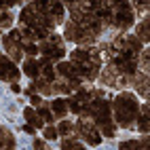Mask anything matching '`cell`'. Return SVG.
<instances>
[{
    "label": "cell",
    "mask_w": 150,
    "mask_h": 150,
    "mask_svg": "<svg viewBox=\"0 0 150 150\" xmlns=\"http://www.w3.org/2000/svg\"><path fill=\"white\" fill-rule=\"evenodd\" d=\"M70 62H72L74 70L83 81H93L99 74V70H102V49L93 47V45L81 47L76 51H72Z\"/></svg>",
    "instance_id": "3957f363"
},
{
    "label": "cell",
    "mask_w": 150,
    "mask_h": 150,
    "mask_svg": "<svg viewBox=\"0 0 150 150\" xmlns=\"http://www.w3.org/2000/svg\"><path fill=\"white\" fill-rule=\"evenodd\" d=\"M112 108H114V121L118 127H133L135 125V118L139 114V104L133 93H118L112 102Z\"/></svg>",
    "instance_id": "5b68a950"
},
{
    "label": "cell",
    "mask_w": 150,
    "mask_h": 150,
    "mask_svg": "<svg viewBox=\"0 0 150 150\" xmlns=\"http://www.w3.org/2000/svg\"><path fill=\"white\" fill-rule=\"evenodd\" d=\"M13 25V15L6 11H0V30H6Z\"/></svg>",
    "instance_id": "d4e9b609"
},
{
    "label": "cell",
    "mask_w": 150,
    "mask_h": 150,
    "mask_svg": "<svg viewBox=\"0 0 150 150\" xmlns=\"http://www.w3.org/2000/svg\"><path fill=\"white\" fill-rule=\"evenodd\" d=\"M72 131H74V125H72V123H68V121H62V123H59V127H57V133H59V135L76 137V135H72Z\"/></svg>",
    "instance_id": "44dd1931"
},
{
    "label": "cell",
    "mask_w": 150,
    "mask_h": 150,
    "mask_svg": "<svg viewBox=\"0 0 150 150\" xmlns=\"http://www.w3.org/2000/svg\"><path fill=\"white\" fill-rule=\"evenodd\" d=\"M38 116H40L45 123H53V118H55L53 110L49 108V106H40V108H38Z\"/></svg>",
    "instance_id": "603a6c76"
},
{
    "label": "cell",
    "mask_w": 150,
    "mask_h": 150,
    "mask_svg": "<svg viewBox=\"0 0 150 150\" xmlns=\"http://www.w3.org/2000/svg\"><path fill=\"white\" fill-rule=\"evenodd\" d=\"M13 146H15L13 135L8 133L4 127H0V148H13Z\"/></svg>",
    "instance_id": "d6986e66"
},
{
    "label": "cell",
    "mask_w": 150,
    "mask_h": 150,
    "mask_svg": "<svg viewBox=\"0 0 150 150\" xmlns=\"http://www.w3.org/2000/svg\"><path fill=\"white\" fill-rule=\"evenodd\" d=\"M74 129H76V137H83L89 146H99V144H102V131L97 129V125L89 116L78 118Z\"/></svg>",
    "instance_id": "52a82bcc"
},
{
    "label": "cell",
    "mask_w": 150,
    "mask_h": 150,
    "mask_svg": "<svg viewBox=\"0 0 150 150\" xmlns=\"http://www.w3.org/2000/svg\"><path fill=\"white\" fill-rule=\"evenodd\" d=\"M11 91H13V93H21V87H19V83H17V81H13V85H11Z\"/></svg>",
    "instance_id": "f1b7e54d"
},
{
    "label": "cell",
    "mask_w": 150,
    "mask_h": 150,
    "mask_svg": "<svg viewBox=\"0 0 150 150\" xmlns=\"http://www.w3.org/2000/svg\"><path fill=\"white\" fill-rule=\"evenodd\" d=\"M21 0H0V8H8V6H15L19 4Z\"/></svg>",
    "instance_id": "4316f807"
},
{
    "label": "cell",
    "mask_w": 150,
    "mask_h": 150,
    "mask_svg": "<svg viewBox=\"0 0 150 150\" xmlns=\"http://www.w3.org/2000/svg\"><path fill=\"white\" fill-rule=\"evenodd\" d=\"M87 116L97 125L104 127L108 123H112V112H110V102H106V93L102 89H93L91 91V102L87 108Z\"/></svg>",
    "instance_id": "8992f818"
},
{
    "label": "cell",
    "mask_w": 150,
    "mask_h": 150,
    "mask_svg": "<svg viewBox=\"0 0 150 150\" xmlns=\"http://www.w3.org/2000/svg\"><path fill=\"white\" fill-rule=\"evenodd\" d=\"M64 15L62 0H34L19 15V30L32 40H42L64 21Z\"/></svg>",
    "instance_id": "6da1fadb"
},
{
    "label": "cell",
    "mask_w": 150,
    "mask_h": 150,
    "mask_svg": "<svg viewBox=\"0 0 150 150\" xmlns=\"http://www.w3.org/2000/svg\"><path fill=\"white\" fill-rule=\"evenodd\" d=\"M135 127L142 131L144 135L148 133V104H144V106H139V114H137V118H135Z\"/></svg>",
    "instance_id": "5bb4252c"
},
{
    "label": "cell",
    "mask_w": 150,
    "mask_h": 150,
    "mask_svg": "<svg viewBox=\"0 0 150 150\" xmlns=\"http://www.w3.org/2000/svg\"><path fill=\"white\" fill-rule=\"evenodd\" d=\"M66 102H68V110H70V112H74L78 116H87V108H89V102H91V91L78 87V91L72 97H68Z\"/></svg>",
    "instance_id": "30bf717a"
},
{
    "label": "cell",
    "mask_w": 150,
    "mask_h": 150,
    "mask_svg": "<svg viewBox=\"0 0 150 150\" xmlns=\"http://www.w3.org/2000/svg\"><path fill=\"white\" fill-rule=\"evenodd\" d=\"M135 36L139 38V42H142V45H148V17H144V21L137 25Z\"/></svg>",
    "instance_id": "ac0fdd59"
},
{
    "label": "cell",
    "mask_w": 150,
    "mask_h": 150,
    "mask_svg": "<svg viewBox=\"0 0 150 150\" xmlns=\"http://www.w3.org/2000/svg\"><path fill=\"white\" fill-rule=\"evenodd\" d=\"M2 45H4V51L8 53V57H11L13 62H19V59L23 57L21 47H19V42L15 40L11 34H4V36H2Z\"/></svg>",
    "instance_id": "4fadbf2b"
},
{
    "label": "cell",
    "mask_w": 150,
    "mask_h": 150,
    "mask_svg": "<svg viewBox=\"0 0 150 150\" xmlns=\"http://www.w3.org/2000/svg\"><path fill=\"white\" fill-rule=\"evenodd\" d=\"M106 4V19L108 25L114 30H127L135 21V13L129 0H104Z\"/></svg>",
    "instance_id": "277c9868"
},
{
    "label": "cell",
    "mask_w": 150,
    "mask_h": 150,
    "mask_svg": "<svg viewBox=\"0 0 150 150\" xmlns=\"http://www.w3.org/2000/svg\"><path fill=\"white\" fill-rule=\"evenodd\" d=\"M23 116L28 118V123H30V125H34L36 129H42L45 121H42L40 116H38V112H34L32 108H25V110H23Z\"/></svg>",
    "instance_id": "e0dca14e"
},
{
    "label": "cell",
    "mask_w": 150,
    "mask_h": 150,
    "mask_svg": "<svg viewBox=\"0 0 150 150\" xmlns=\"http://www.w3.org/2000/svg\"><path fill=\"white\" fill-rule=\"evenodd\" d=\"M57 74L59 76H64L66 81H68V85L72 87V89H78L83 85V78L78 76V72L74 70V66H72V62H62L57 66Z\"/></svg>",
    "instance_id": "8fae6325"
},
{
    "label": "cell",
    "mask_w": 150,
    "mask_h": 150,
    "mask_svg": "<svg viewBox=\"0 0 150 150\" xmlns=\"http://www.w3.org/2000/svg\"><path fill=\"white\" fill-rule=\"evenodd\" d=\"M64 2H66V4L70 6V4H74V2H76V0H64Z\"/></svg>",
    "instance_id": "1f68e13d"
},
{
    "label": "cell",
    "mask_w": 150,
    "mask_h": 150,
    "mask_svg": "<svg viewBox=\"0 0 150 150\" xmlns=\"http://www.w3.org/2000/svg\"><path fill=\"white\" fill-rule=\"evenodd\" d=\"M0 81H19V70L15 66L13 59L4 57L2 53H0Z\"/></svg>",
    "instance_id": "7c38bea8"
},
{
    "label": "cell",
    "mask_w": 150,
    "mask_h": 150,
    "mask_svg": "<svg viewBox=\"0 0 150 150\" xmlns=\"http://www.w3.org/2000/svg\"><path fill=\"white\" fill-rule=\"evenodd\" d=\"M144 45L139 42L135 34H118L112 42H108L102 49V55L106 57V68H110L118 76L131 78L137 72V57Z\"/></svg>",
    "instance_id": "7a4b0ae2"
},
{
    "label": "cell",
    "mask_w": 150,
    "mask_h": 150,
    "mask_svg": "<svg viewBox=\"0 0 150 150\" xmlns=\"http://www.w3.org/2000/svg\"><path fill=\"white\" fill-rule=\"evenodd\" d=\"M38 51H40L45 57H49V59H62V57L66 55L64 38L51 32L49 36H45L42 40H40V45H38Z\"/></svg>",
    "instance_id": "ba28073f"
},
{
    "label": "cell",
    "mask_w": 150,
    "mask_h": 150,
    "mask_svg": "<svg viewBox=\"0 0 150 150\" xmlns=\"http://www.w3.org/2000/svg\"><path fill=\"white\" fill-rule=\"evenodd\" d=\"M57 135H59V133H57L55 127H47V129H45V137H47V139H55Z\"/></svg>",
    "instance_id": "484cf974"
},
{
    "label": "cell",
    "mask_w": 150,
    "mask_h": 150,
    "mask_svg": "<svg viewBox=\"0 0 150 150\" xmlns=\"http://www.w3.org/2000/svg\"><path fill=\"white\" fill-rule=\"evenodd\" d=\"M62 148H64V150H83L85 144L76 142V139H72V137H66L64 142H62Z\"/></svg>",
    "instance_id": "cb8c5ba5"
},
{
    "label": "cell",
    "mask_w": 150,
    "mask_h": 150,
    "mask_svg": "<svg viewBox=\"0 0 150 150\" xmlns=\"http://www.w3.org/2000/svg\"><path fill=\"white\" fill-rule=\"evenodd\" d=\"M34 148H45V142L42 139H34Z\"/></svg>",
    "instance_id": "4dcf8cb0"
},
{
    "label": "cell",
    "mask_w": 150,
    "mask_h": 150,
    "mask_svg": "<svg viewBox=\"0 0 150 150\" xmlns=\"http://www.w3.org/2000/svg\"><path fill=\"white\" fill-rule=\"evenodd\" d=\"M23 131H25V133H32V135H34V133H36V127H34V125H30V123H28V125L23 127Z\"/></svg>",
    "instance_id": "83f0119b"
},
{
    "label": "cell",
    "mask_w": 150,
    "mask_h": 150,
    "mask_svg": "<svg viewBox=\"0 0 150 150\" xmlns=\"http://www.w3.org/2000/svg\"><path fill=\"white\" fill-rule=\"evenodd\" d=\"M64 36H66V40L70 42H76V45H93L97 40V36H93L91 32H87L85 28H81L78 23H74L72 19H68V23H66V30H64Z\"/></svg>",
    "instance_id": "9c48e42d"
},
{
    "label": "cell",
    "mask_w": 150,
    "mask_h": 150,
    "mask_svg": "<svg viewBox=\"0 0 150 150\" xmlns=\"http://www.w3.org/2000/svg\"><path fill=\"white\" fill-rule=\"evenodd\" d=\"M131 6H133V13H139L142 17L148 15V0H131Z\"/></svg>",
    "instance_id": "ffe728a7"
},
{
    "label": "cell",
    "mask_w": 150,
    "mask_h": 150,
    "mask_svg": "<svg viewBox=\"0 0 150 150\" xmlns=\"http://www.w3.org/2000/svg\"><path fill=\"white\" fill-rule=\"evenodd\" d=\"M51 110H53V114H55L57 118H64V116L68 114V102H66V99H62V97H55L53 102H51Z\"/></svg>",
    "instance_id": "2e32d148"
},
{
    "label": "cell",
    "mask_w": 150,
    "mask_h": 150,
    "mask_svg": "<svg viewBox=\"0 0 150 150\" xmlns=\"http://www.w3.org/2000/svg\"><path fill=\"white\" fill-rule=\"evenodd\" d=\"M30 102H32L34 106H38V104H40V97H38V95H34V93H32V99H30Z\"/></svg>",
    "instance_id": "f546056e"
},
{
    "label": "cell",
    "mask_w": 150,
    "mask_h": 150,
    "mask_svg": "<svg viewBox=\"0 0 150 150\" xmlns=\"http://www.w3.org/2000/svg\"><path fill=\"white\" fill-rule=\"evenodd\" d=\"M118 146H121L123 150L125 148H146L148 146V137L139 139V142H137V139H129V142H123V144H118Z\"/></svg>",
    "instance_id": "7402d4cb"
},
{
    "label": "cell",
    "mask_w": 150,
    "mask_h": 150,
    "mask_svg": "<svg viewBox=\"0 0 150 150\" xmlns=\"http://www.w3.org/2000/svg\"><path fill=\"white\" fill-rule=\"evenodd\" d=\"M23 74L30 76V78H38V76H40V62H36L34 57L25 59V64H23Z\"/></svg>",
    "instance_id": "9a60e30c"
}]
</instances>
